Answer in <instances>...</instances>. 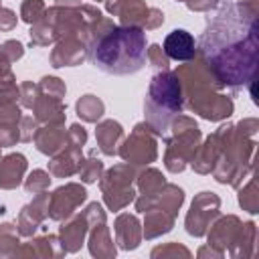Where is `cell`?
I'll return each instance as SVG.
<instances>
[{"instance_id": "cell-1", "label": "cell", "mask_w": 259, "mask_h": 259, "mask_svg": "<svg viewBox=\"0 0 259 259\" xmlns=\"http://www.w3.org/2000/svg\"><path fill=\"white\" fill-rule=\"evenodd\" d=\"M257 0L223 6L208 18L198 40L200 59L221 87H241L255 79L257 71Z\"/></svg>"}, {"instance_id": "cell-2", "label": "cell", "mask_w": 259, "mask_h": 259, "mask_svg": "<svg viewBox=\"0 0 259 259\" xmlns=\"http://www.w3.org/2000/svg\"><path fill=\"white\" fill-rule=\"evenodd\" d=\"M91 61L109 75H130L146 65V32L140 26H109L97 32L91 42Z\"/></svg>"}, {"instance_id": "cell-3", "label": "cell", "mask_w": 259, "mask_h": 259, "mask_svg": "<svg viewBox=\"0 0 259 259\" xmlns=\"http://www.w3.org/2000/svg\"><path fill=\"white\" fill-rule=\"evenodd\" d=\"M174 73L180 81V87L186 93L188 107L194 113H198L210 121L225 119L233 113L231 97L217 93V89H223V87L217 83V79L212 77L210 69L204 65L202 59H198V63L182 65Z\"/></svg>"}, {"instance_id": "cell-4", "label": "cell", "mask_w": 259, "mask_h": 259, "mask_svg": "<svg viewBox=\"0 0 259 259\" xmlns=\"http://www.w3.org/2000/svg\"><path fill=\"white\" fill-rule=\"evenodd\" d=\"M146 109V123L158 134H166L172 119L182 111V87L172 71H162L152 77L148 97L144 103Z\"/></svg>"}, {"instance_id": "cell-5", "label": "cell", "mask_w": 259, "mask_h": 259, "mask_svg": "<svg viewBox=\"0 0 259 259\" xmlns=\"http://www.w3.org/2000/svg\"><path fill=\"white\" fill-rule=\"evenodd\" d=\"M200 140V130L194 119L184 117L178 113V117L172 119V138L168 140L166 148V168L170 172H182L184 166L192 160Z\"/></svg>"}, {"instance_id": "cell-6", "label": "cell", "mask_w": 259, "mask_h": 259, "mask_svg": "<svg viewBox=\"0 0 259 259\" xmlns=\"http://www.w3.org/2000/svg\"><path fill=\"white\" fill-rule=\"evenodd\" d=\"M132 178H134V170L127 164H117L103 176L101 190H103L105 204L111 210H119L134 200L136 192L132 188Z\"/></svg>"}, {"instance_id": "cell-7", "label": "cell", "mask_w": 259, "mask_h": 259, "mask_svg": "<svg viewBox=\"0 0 259 259\" xmlns=\"http://www.w3.org/2000/svg\"><path fill=\"white\" fill-rule=\"evenodd\" d=\"M156 132L148 123H138L134 134L117 150L119 156L130 164H150L156 160Z\"/></svg>"}, {"instance_id": "cell-8", "label": "cell", "mask_w": 259, "mask_h": 259, "mask_svg": "<svg viewBox=\"0 0 259 259\" xmlns=\"http://www.w3.org/2000/svg\"><path fill=\"white\" fill-rule=\"evenodd\" d=\"M221 198L214 192H200L190 206V212L186 217V231L194 237H202L210 223L219 217Z\"/></svg>"}, {"instance_id": "cell-9", "label": "cell", "mask_w": 259, "mask_h": 259, "mask_svg": "<svg viewBox=\"0 0 259 259\" xmlns=\"http://www.w3.org/2000/svg\"><path fill=\"white\" fill-rule=\"evenodd\" d=\"M87 198V192L79 184H65L57 188L49 196V217L55 221H63L73 214V210Z\"/></svg>"}, {"instance_id": "cell-10", "label": "cell", "mask_w": 259, "mask_h": 259, "mask_svg": "<svg viewBox=\"0 0 259 259\" xmlns=\"http://www.w3.org/2000/svg\"><path fill=\"white\" fill-rule=\"evenodd\" d=\"M87 51H89L87 40L77 38V36H65L53 49L51 63L53 67H73V65H79L87 57Z\"/></svg>"}, {"instance_id": "cell-11", "label": "cell", "mask_w": 259, "mask_h": 259, "mask_svg": "<svg viewBox=\"0 0 259 259\" xmlns=\"http://www.w3.org/2000/svg\"><path fill=\"white\" fill-rule=\"evenodd\" d=\"M162 51L166 53L168 59H174V61H190L196 55V42H194V36L188 30L176 28V30H172V32L166 34L164 45H162Z\"/></svg>"}, {"instance_id": "cell-12", "label": "cell", "mask_w": 259, "mask_h": 259, "mask_svg": "<svg viewBox=\"0 0 259 259\" xmlns=\"http://www.w3.org/2000/svg\"><path fill=\"white\" fill-rule=\"evenodd\" d=\"M221 150H223V130L219 127L212 136L206 138V142L202 146L196 148V152H194V156L190 160L192 168L198 174H208L214 168V164H217V160L221 156Z\"/></svg>"}, {"instance_id": "cell-13", "label": "cell", "mask_w": 259, "mask_h": 259, "mask_svg": "<svg viewBox=\"0 0 259 259\" xmlns=\"http://www.w3.org/2000/svg\"><path fill=\"white\" fill-rule=\"evenodd\" d=\"M210 233H208V245L210 247H219V251L223 253V249H227L231 245V241L235 239L239 227H241V221L235 217V214H227V217H221L217 223H210Z\"/></svg>"}, {"instance_id": "cell-14", "label": "cell", "mask_w": 259, "mask_h": 259, "mask_svg": "<svg viewBox=\"0 0 259 259\" xmlns=\"http://www.w3.org/2000/svg\"><path fill=\"white\" fill-rule=\"evenodd\" d=\"M65 142H67V134L65 130H61V123H49V127H40L34 134L36 150L49 156L59 154L65 148Z\"/></svg>"}, {"instance_id": "cell-15", "label": "cell", "mask_w": 259, "mask_h": 259, "mask_svg": "<svg viewBox=\"0 0 259 259\" xmlns=\"http://www.w3.org/2000/svg\"><path fill=\"white\" fill-rule=\"evenodd\" d=\"M26 170V158L22 154H8L0 160V188L10 190L22 182Z\"/></svg>"}, {"instance_id": "cell-16", "label": "cell", "mask_w": 259, "mask_h": 259, "mask_svg": "<svg viewBox=\"0 0 259 259\" xmlns=\"http://www.w3.org/2000/svg\"><path fill=\"white\" fill-rule=\"evenodd\" d=\"M95 138H97V144H99V150L107 156H113L117 154L119 146H121V140H123V127L113 121V119H105L97 125V132H95Z\"/></svg>"}, {"instance_id": "cell-17", "label": "cell", "mask_w": 259, "mask_h": 259, "mask_svg": "<svg viewBox=\"0 0 259 259\" xmlns=\"http://www.w3.org/2000/svg\"><path fill=\"white\" fill-rule=\"evenodd\" d=\"M115 237L123 249H136L140 245V223L134 214H119L115 221Z\"/></svg>"}, {"instance_id": "cell-18", "label": "cell", "mask_w": 259, "mask_h": 259, "mask_svg": "<svg viewBox=\"0 0 259 259\" xmlns=\"http://www.w3.org/2000/svg\"><path fill=\"white\" fill-rule=\"evenodd\" d=\"M32 107H34L36 119H40L45 123H63V119H65V105L57 97L38 95Z\"/></svg>"}, {"instance_id": "cell-19", "label": "cell", "mask_w": 259, "mask_h": 259, "mask_svg": "<svg viewBox=\"0 0 259 259\" xmlns=\"http://www.w3.org/2000/svg\"><path fill=\"white\" fill-rule=\"evenodd\" d=\"M83 156H81V148H75V146H69L65 152L61 150L59 156L55 154L53 162L49 164V170L51 174L55 176H71L79 170V164H81Z\"/></svg>"}, {"instance_id": "cell-20", "label": "cell", "mask_w": 259, "mask_h": 259, "mask_svg": "<svg viewBox=\"0 0 259 259\" xmlns=\"http://www.w3.org/2000/svg\"><path fill=\"white\" fill-rule=\"evenodd\" d=\"M255 235H257V229H255V223H243L235 235V239L231 241V255L233 257H251L253 251H255Z\"/></svg>"}, {"instance_id": "cell-21", "label": "cell", "mask_w": 259, "mask_h": 259, "mask_svg": "<svg viewBox=\"0 0 259 259\" xmlns=\"http://www.w3.org/2000/svg\"><path fill=\"white\" fill-rule=\"evenodd\" d=\"M87 231V221L85 217H73L69 223H65L61 227V241H63V249L65 251H77L83 243Z\"/></svg>"}, {"instance_id": "cell-22", "label": "cell", "mask_w": 259, "mask_h": 259, "mask_svg": "<svg viewBox=\"0 0 259 259\" xmlns=\"http://www.w3.org/2000/svg\"><path fill=\"white\" fill-rule=\"evenodd\" d=\"M174 225V214L154 206L148 210V217H146V229H144V235L146 239H154L162 233H168Z\"/></svg>"}, {"instance_id": "cell-23", "label": "cell", "mask_w": 259, "mask_h": 259, "mask_svg": "<svg viewBox=\"0 0 259 259\" xmlns=\"http://www.w3.org/2000/svg\"><path fill=\"white\" fill-rule=\"evenodd\" d=\"M89 249L93 255H105V257H111L115 255V247L111 245V239H109V233H107V227L101 223L99 227L95 225V231L91 233V239H89Z\"/></svg>"}, {"instance_id": "cell-24", "label": "cell", "mask_w": 259, "mask_h": 259, "mask_svg": "<svg viewBox=\"0 0 259 259\" xmlns=\"http://www.w3.org/2000/svg\"><path fill=\"white\" fill-rule=\"evenodd\" d=\"M103 101L97 99L95 95H83L77 101V115L83 121H97L103 115Z\"/></svg>"}, {"instance_id": "cell-25", "label": "cell", "mask_w": 259, "mask_h": 259, "mask_svg": "<svg viewBox=\"0 0 259 259\" xmlns=\"http://www.w3.org/2000/svg\"><path fill=\"white\" fill-rule=\"evenodd\" d=\"M239 204L243 206V210H247L251 214L259 212V190H257L255 176H249V182L241 188V192H239Z\"/></svg>"}, {"instance_id": "cell-26", "label": "cell", "mask_w": 259, "mask_h": 259, "mask_svg": "<svg viewBox=\"0 0 259 259\" xmlns=\"http://www.w3.org/2000/svg\"><path fill=\"white\" fill-rule=\"evenodd\" d=\"M138 184H140L142 194H156V192H158L166 182H164L162 172H158V170L150 168V170H146V172H142V174H140Z\"/></svg>"}, {"instance_id": "cell-27", "label": "cell", "mask_w": 259, "mask_h": 259, "mask_svg": "<svg viewBox=\"0 0 259 259\" xmlns=\"http://www.w3.org/2000/svg\"><path fill=\"white\" fill-rule=\"evenodd\" d=\"M55 38H57L55 28L49 24L47 18H40V20L34 22V26L30 28V42H32V45H40V47H45V45L53 42Z\"/></svg>"}, {"instance_id": "cell-28", "label": "cell", "mask_w": 259, "mask_h": 259, "mask_svg": "<svg viewBox=\"0 0 259 259\" xmlns=\"http://www.w3.org/2000/svg\"><path fill=\"white\" fill-rule=\"evenodd\" d=\"M45 12H47V6H45L42 0H24L22 8H20L22 20L28 22V24H34L40 18H45Z\"/></svg>"}, {"instance_id": "cell-29", "label": "cell", "mask_w": 259, "mask_h": 259, "mask_svg": "<svg viewBox=\"0 0 259 259\" xmlns=\"http://www.w3.org/2000/svg\"><path fill=\"white\" fill-rule=\"evenodd\" d=\"M81 174V180L83 182H95L97 178H101V172H103V164L95 158H89V160H81L79 164V170Z\"/></svg>"}, {"instance_id": "cell-30", "label": "cell", "mask_w": 259, "mask_h": 259, "mask_svg": "<svg viewBox=\"0 0 259 259\" xmlns=\"http://www.w3.org/2000/svg\"><path fill=\"white\" fill-rule=\"evenodd\" d=\"M38 91L42 95L61 99L65 95V83L61 79H57V77H42L40 79V85H38Z\"/></svg>"}, {"instance_id": "cell-31", "label": "cell", "mask_w": 259, "mask_h": 259, "mask_svg": "<svg viewBox=\"0 0 259 259\" xmlns=\"http://www.w3.org/2000/svg\"><path fill=\"white\" fill-rule=\"evenodd\" d=\"M49 182H51V176H49L45 170H34V172L26 178L24 188H26V192L36 194V192H42V190L49 186Z\"/></svg>"}, {"instance_id": "cell-32", "label": "cell", "mask_w": 259, "mask_h": 259, "mask_svg": "<svg viewBox=\"0 0 259 259\" xmlns=\"http://www.w3.org/2000/svg\"><path fill=\"white\" fill-rule=\"evenodd\" d=\"M146 61H148L152 67L162 69V71L168 67V57H166V53L162 51L160 45H152V47L146 51Z\"/></svg>"}, {"instance_id": "cell-33", "label": "cell", "mask_w": 259, "mask_h": 259, "mask_svg": "<svg viewBox=\"0 0 259 259\" xmlns=\"http://www.w3.org/2000/svg\"><path fill=\"white\" fill-rule=\"evenodd\" d=\"M18 140H20V134H18L16 123H0V148L12 146Z\"/></svg>"}, {"instance_id": "cell-34", "label": "cell", "mask_w": 259, "mask_h": 259, "mask_svg": "<svg viewBox=\"0 0 259 259\" xmlns=\"http://www.w3.org/2000/svg\"><path fill=\"white\" fill-rule=\"evenodd\" d=\"M67 140H69V146H75V148H83V144L87 142V132L83 125L79 123H73L67 132Z\"/></svg>"}, {"instance_id": "cell-35", "label": "cell", "mask_w": 259, "mask_h": 259, "mask_svg": "<svg viewBox=\"0 0 259 259\" xmlns=\"http://www.w3.org/2000/svg\"><path fill=\"white\" fill-rule=\"evenodd\" d=\"M0 53L12 63V61H16V59H20V57L24 55V47H22L18 40H6V42L0 47Z\"/></svg>"}, {"instance_id": "cell-36", "label": "cell", "mask_w": 259, "mask_h": 259, "mask_svg": "<svg viewBox=\"0 0 259 259\" xmlns=\"http://www.w3.org/2000/svg\"><path fill=\"white\" fill-rule=\"evenodd\" d=\"M36 97H38V87L36 85H32L30 81H26V83L20 85V99H22V105L24 107H32L34 101H36Z\"/></svg>"}, {"instance_id": "cell-37", "label": "cell", "mask_w": 259, "mask_h": 259, "mask_svg": "<svg viewBox=\"0 0 259 259\" xmlns=\"http://www.w3.org/2000/svg\"><path fill=\"white\" fill-rule=\"evenodd\" d=\"M18 134H20V140L22 142H28V140H32V136L36 134V121L32 119V117H20V130H18Z\"/></svg>"}, {"instance_id": "cell-38", "label": "cell", "mask_w": 259, "mask_h": 259, "mask_svg": "<svg viewBox=\"0 0 259 259\" xmlns=\"http://www.w3.org/2000/svg\"><path fill=\"white\" fill-rule=\"evenodd\" d=\"M164 22V14L158 8H148V16L144 20V28H158Z\"/></svg>"}, {"instance_id": "cell-39", "label": "cell", "mask_w": 259, "mask_h": 259, "mask_svg": "<svg viewBox=\"0 0 259 259\" xmlns=\"http://www.w3.org/2000/svg\"><path fill=\"white\" fill-rule=\"evenodd\" d=\"M16 26V14L10 8H0V30H12Z\"/></svg>"}, {"instance_id": "cell-40", "label": "cell", "mask_w": 259, "mask_h": 259, "mask_svg": "<svg viewBox=\"0 0 259 259\" xmlns=\"http://www.w3.org/2000/svg\"><path fill=\"white\" fill-rule=\"evenodd\" d=\"M180 2H186V6L196 12H204V10H210L212 6H217V0H180Z\"/></svg>"}, {"instance_id": "cell-41", "label": "cell", "mask_w": 259, "mask_h": 259, "mask_svg": "<svg viewBox=\"0 0 259 259\" xmlns=\"http://www.w3.org/2000/svg\"><path fill=\"white\" fill-rule=\"evenodd\" d=\"M164 253H180V255H190L188 253V249H184V247H178V245H168V247H158V249H154L152 251V255L156 257V255H164Z\"/></svg>"}, {"instance_id": "cell-42", "label": "cell", "mask_w": 259, "mask_h": 259, "mask_svg": "<svg viewBox=\"0 0 259 259\" xmlns=\"http://www.w3.org/2000/svg\"><path fill=\"white\" fill-rule=\"evenodd\" d=\"M59 6H65V8H77L81 4V0H57Z\"/></svg>"}, {"instance_id": "cell-43", "label": "cell", "mask_w": 259, "mask_h": 259, "mask_svg": "<svg viewBox=\"0 0 259 259\" xmlns=\"http://www.w3.org/2000/svg\"><path fill=\"white\" fill-rule=\"evenodd\" d=\"M202 253H208V251H206V249H200V251H198V255H202ZM210 255H219V257H221L223 253H221V251H212V249H210Z\"/></svg>"}]
</instances>
